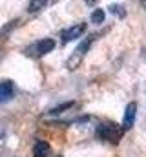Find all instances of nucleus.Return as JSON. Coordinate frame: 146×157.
<instances>
[{
    "mask_svg": "<svg viewBox=\"0 0 146 157\" xmlns=\"http://www.w3.org/2000/svg\"><path fill=\"white\" fill-rule=\"evenodd\" d=\"M122 132H124V128H121L119 124L110 122V121L97 126V137H99L101 141L111 143V144H117V143L122 139Z\"/></svg>",
    "mask_w": 146,
    "mask_h": 157,
    "instance_id": "f257e3e1",
    "label": "nucleus"
},
{
    "mask_svg": "<svg viewBox=\"0 0 146 157\" xmlns=\"http://www.w3.org/2000/svg\"><path fill=\"white\" fill-rule=\"evenodd\" d=\"M93 39H95L93 35H91V37H86V39L75 48V51L71 53V57H70L68 62H66V68H68V70H77V68L80 66V62H82V59L86 57V51L90 49V46H91Z\"/></svg>",
    "mask_w": 146,
    "mask_h": 157,
    "instance_id": "f03ea898",
    "label": "nucleus"
},
{
    "mask_svg": "<svg viewBox=\"0 0 146 157\" xmlns=\"http://www.w3.org/2000/svg\"><path fill=\"white\" fill-rule=\"evenodd\" d=\"M53 48H55V40L53 39H40V40H36V42H33L31 46H28V48L24 49V53H26L28 57L40 59V57L48 55L49 51H53Z\"/></svg>",
    "mask_w": 146,
    "mask_h": 157,
    "instance_id": "7ed1b4c3",
    "label": "nucleus"
},
{
    "mask_svg": "<svg viewBox=\"0 0 146 157\" xmlns=\"http://www.w3.org/2000/svg\"><path fill=\"white\" fill-rule=\"evenodd\" d=\"M84 31H86V24H84V22L75 24V26L68 28V29H62V33H60V40H62V44H68V42H71V40L79 39L80 35H84Z\"/></svg>",
    "mask_w": 146,
    "mask_h": 157,
    "instance_id": "20e7f679",
    "label": "nucleus"
},
{
    "mask_svg": "<svg viewBox=\"0 0 146 157\" xmlns=\"http://www.w3.org/2000/svg\"><path fill=\"white\" fill-rule=\"evenodd\" d=\"M135 115H137V104L135 102H130L124 110V119H122V128L124 130H130L135 122Z\"/></svg>",
    "mask_w": 146,
    "mask_h": 157,
    "instance_id": "39448f33",
    "label": "nucleus"
},
{
    "mask_svg": "<svg viewBox=\"0 0 146 157\" xmlns=\"http://www.w3.org/2000/svg\"><path fill=\"white\" fill-rule=\"evenodd\" d=\"M15 95V84L11 80H4L0 82V102H7L11 101Z\"/></svg>",
    "mask_w": 146,
    "mask_h": 157,
    "instance_id": "423d86ee",
    "label": "nucleus"
},
{
    "mask_svg": "<svg viewBox=\"0 0 146 157\" xmlns=\"http://www.w3.org/2000/svg\"><path fill=\"white\" fill-rule=\"evenodd\" d=\"M49 152H51V148H49V144L46 143V141H36L35 146H33V157H49Z\"/></svg>",
    "mask_w": 146,
    "mask_h": 157,
    "instance_id": "0eeeda50",
    "label": "nucleus"
},
{
    "mask_svg": "<svg viewBox=\"0 0 146 157\" xmlns=\"http://www.w3.org/2000/svg\"><path fill=\"white\" fill-rule=\"evenodd\" d=\"M49 0H29V6H28V11L29 13H38L42 11L46 6H48Z\"/></svg>",
    "mask_w": 146,
    "mask_h": 157,
    "instance_id": "6e6552de",
    "label": "nucleus"
},
{
    "mask_svg": "<svg viewBox=\"0 0 146 157\" xmlns=\"http://www.w3.org/2000/svg\"><path fill=\"white\" fill-rule=\"evenodd\" d=\"M106 18V11L104 9H93L91 13V24H102Z\"/></svg>",
    "mask_w": 146,
    "mask_h": 157,
    "instance_id": "1a4fd4ad",
    "label": "nucleus"
},
{
    "mask_svg": "<svg viewBox=\"0 0 146 157\" xmlns=\"http://www.w3.org/2000/svg\"><path fill=\"white\" fill-rule=\"evenodd\" d=\"M110 11H111V13H115V15H119V17H124V15H126V13H124V7H122V6H119V4L110 6Z\"/></svg>",
    "mask_w": 146,
    "mask_h": 157,
    "instance_id": "9d476101",
    "label": "nucleus"
},
{
    "mask_svg": "<svg viewBox=\"0 0 146 157\" xmlns=\"http://www.w3.org/2000/svg\"><path fill=\"white\" fill-rule=\"evenodd\" d=\"M84 2H86V4H90V6H91V4H95V2H97V0H84Z\"/></svg>",
    "mask_w": 146,
    "mask_h": 157,
    "instance_id": "9b49d317",
    "label": "nucleus"
},
{
    "mask_svg": "<svg viewBox=\"0 0 146 157\" xmlns=\"http://www.w3.org/2000/svg\"><path fill=\"white\" fill-rule=\"evenodd\" d=\"M139 2H141V4H143V6L146 7V0H139Z\"/></svg>",
    "mask_w": 146,
    "mask_h": 157,
    "instance_id": "f8f14e48",
    "label": "nucleus"
}]
</instances>
